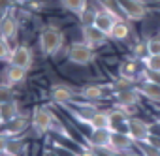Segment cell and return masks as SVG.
I'll list each match as a JSON object with an SVG mask.
<instances>
[{
    "label": "cell",
    "mask_w": 160,
    "mask_h": 156,
    "mask_svg": "<svg viewBox=\"0 0 160 156\" xmlns=\"http://www.w3.org/2000/svg\"><path fill=\"white\" fill-rule=\"evenodd\" d=\"M38 45H40V51L43 56H55L64 45V32L58 27L47 25L40 30Z\"/></svg>",
    "instance_id": "6da1fadb"
},
{
    "label": "cell",
    "mask_w": 160,
    "mask_h": 156,
    "mask_svg": "<svg viewBox=\"0 0 160 156\" xmlns=\"http://www.w3.org/2000/svg\"><path fill=\"white\" fill-rule=\"evenodd\" d=\"M66 58H68V62H72L75 66H89L96 60V55H94V49L91 45H87L85 41H73L66 49Z\"/></svg>",
    "instance_id": "7a4b0ae2"
},
{
    "label": "cell",
    "mask_w": 160,
    "mask_h": 156,
    "mask_svg": "<svg viewBox=\"0 0 160 156\" xmlns=\"http://www.w3.org/2000/svg\"><path fill=\"white\" fill-rule=\"evenodd\" d=\"M30 124L34 128V132L38 135H45L47 132L53 130V124H55V115L43 107V105H36L30 113Z\"/></svg>",
    "instance_id": "3957f363"
},
{
    "label": "cell",
    "mask_w": 160,
    "mask_h": 156,
    "mask_svg": "<svg viewBox=\"0 0 160 156\" xmlns=\"http://www.w3.org/2000/svg\"><path fill=\"white\" fill-rule=\"evenodd\" d=\"M109 147L117 152V154H132V156H139L136 150V141L128 135V132H111V143Z\"/></svg>",
    "instance_id": "277c9868"
},
{
    "label": "cell",
    "mask_w": 160,
    "mask_h": 156,
    "mask_svg": "<svg viewBox=\"0 0 160 156\" xmlns=\"http://www.w3.org/2000/svg\"><path fill=\"white\" fill-rule=\"evenodd\" d=\"M68 109L72 111V115H73L79 122H83V124H87V126H89L91 119L100 111L94 102H72V104L68 105Z\"/></svg>",
    "instance_id": "5b68a950"
},
{
    "label": "cell",
    "mask_w": 160,
    "mask_h": 156,
    "mask_svg": "<svg viewBox=\"0 0 160 156\" xmlns=\"http://www.w3.org/2000/svg\"><path fill=\"white\" fill-rule=\"evenodd\" d=\"M139 98H141V94L138 92L136 87L113 90V100H115L117 107H121V109H124V111H128L130 107L138 105V104H139Z\"/></svg>",
    "instance_id": "8992f818"
},
{
    "label": "cell",
    "mask_w": 160,
    "mask_h": 156,
    "mask_svg": "<svg viewBox=\"0 0 160 156\" xmlns=\"http://www.w3.org/2000/svg\"><path fill=\"white\" fill-rule=\"evenodd\" d=\"M126 132L128 135L136 141V143H141V141H147L151 132H149V122L139 119V117H128V122H126Z\"/></svg>",
    "instance_id": "52a82bcc"
},
{
    "label": "cell",
    "mask_w": 160,
    "mask_h": 156,
    "mask_svg": "<svg viewBox=\"0 0 160 156\" xmlns=\"http://www.w3.org/2000/svg\"><path fill=\"white\" fill-rule=\"evenodd\" d=\"M117 4L121 12L126 15V19L130 21H141L147 15V6L141 0H117Z\"/></svg>",
    "instance_id": "ba28073f"
},
{
    "label": "cell",
    "mask_w": 160,
    "mask_h": 156,
    "mask_svg": "<svg viewBox=\"0 0 160 156\" xmlns=\"http://www.w3.org/2000/svg\"><path fill=\"white\" fill-rule=\"evenodd\" d=\"M8 62L13 64V66H21V68H25V70H30V66H32V62H34V56H32L30 47L25 45V43L15 45V47L12 49V55H10V58H8Z\"/></svg>",
    "instance_id": "9c48e42d"
},
{
    "label": "cell",
    "mask_w": 160,
    "mask_h": 156,
    "mask_svg": "<svg viewBox=\"0 0 160 156\" xmlns=\"http://www.w3.org/2000/svg\"><path fill=\"white\" fill-rule=\"evenodd\" d=\"M77 92L68 87V85H53L49 89V100L57 105H70L72 102H75Z\"/></svg>",
    "instance_id": "30bf717a"
},
{
    "label": "cell",
    "mask_w": 160,
    "mask_h": 156,
    "mask_svg": "<svg viewBox=\"0 0 160 156\" xmlns=\"http://www.w3.org/2000/svg\"><path fill=\"white\" fill-rule=\"evenodd\" d=\"M81 38L87 45H91L92 49H98V47H104L109 40V36H106L100 28H96L94 25L92 27H83L81 28Z\"/></svg>",
    "instance_id": "8fae6325"
},
{
    "label": "cell",
    "mask_w": 160,
    "mask_h": 156,
    "mask_svg": "<svg viewBox=\"0 0 160 156\" xmlns=\"http://www.w3.org/2000/svg\"><path fill=\"white\" fill-rule=\"evenodd\" d=\"M143 70H145V66H143ZM143 70H139V60L132 56V58L122 60V62L119 64V77L136 83L138 77H143Z\"/></svg>",
    "instance_id": "7c38bea8"
},
{
    "label": "cell",
    "mask_w": 160,
    "mask_h": 156,
    "mask_svg": "<svg viewBox=\"0 0 160 156\" xmlns=\"http://www.w3.org/2000/svg\"><path fill=\"white\" fill-rule=\"evenodd\" d=\"M27 130H28V119H27L25 115H19L17 119H13V120L2 124V134L8 135L10 139H12V137H23Z\"/></svg>",
    "instance_id": "4fadbf2b"
},
{
    "label": "cell",
    "mask_w": 160,
    "mask_h": 156,
    "mask_svg": "<svg viewBox=\"0 0 160 156\" xmlns=\"http://www.w3.org/2000/svg\"><path fill=\"white\" fill-rule=\"evenodd\" d=\"M77 96L83 98L85 102H100L108 96V87L106 85H83L77 90Z\"/></svg>",
    "instance_id": "5bb4252c"
},
{
    "label": "cell",
    "mask_w": 160,
    "mask_h": 156,
    "mask_svg": "<svg viewBox=\"0 0 160 156\" xmlns=\"http://www.w3.org/2000/svg\"><path fill=\"white\" fill-rule=\"evenodd\" d=\"M136 89H138V92H139L143 98H147L149 102L160 104V85H156V83H152V81H147V79H141V81L136 85Z\"/></svg>",
    "instance_id": "9a60e30c"
},
{
    "label": "cell",
    "mask_w": 160,
    "mask_h": 156,
    "mask_svg": "<svg viewBox=\"0 0 160 156\" xmlns=\"http://www.w3.org/2000/svg\"><path fill=\"white\" fill-rule=\"evenodd\" d=\"M117 21H121L119 17H115L113 13H109V12H98L96 13V21H94V27L96 28H100L106 36H109L111 38V32H113V28H115V23Z\"/></svg>",
    "instance_id": "2e32d148"
},
{
    "label": "cell",
    "mask_w": 160,
    "mask_h": 156,
    "mask_svg": "<svg viewBox=\"0 0 160 156\" xmlns=\"http://www.w3.org/2000/svg\"><path fill=\"white\" fill-rule=\"evenodd\" d=\"M17 30H19V23H17L13 13H6L2 19H0V36H2L4 40L15 38Z\"/></svg>",
    "instance_id": "e0dca14e"
},
{
    "label": "cell",
    "mask_w": 160,
    "mask_h": 156,
    "mask_svg": "<svg viewBox=\"0 0 160 156\" xmlns=\"http://www.w3.org/2000/svg\"><path fill=\"white\" fill-rule=\"evenodd\" d=\"M87 143L92 149L109 147V143H111V130H91V134L87 137Z\"/></svg>",
    "instance_id": "ac0fdd59"
},
{
    "label": "cell",
    "mask_w": 160,
    "mask_h": 156,
    "mask_svg": "<svg viewBox=\"0 0 160 156\" xmlns=\"http://www.w3.org/2000/svg\"><path fill=\"white\" fill-rule=\"evenodd\" d=\"M27 71L28 70H25V68H21V66H13V64H10L8 68H6V71H4V77H6V83L8 85H19V83H25L27 81Z\"/></svg>",
    "instance_id": "d6986e66"
},
{
    "label": "cell",
    "mask_w": 160,
    "mask_h": 156,
    "mask_svg": "<svg viewBox=\"0 0 160 156\" xmlns=\"http://www.w3.org/2000/svg\"><path fill=\"white\" fill-rule=\"evenodd\" d=\"M21 115V109H19V104L15 100H10V102H2L0 104V119L2 122H10L13 119H17Z\"/></svg>",
    "instance_id": "ffe728a7"
},
{
    "label": "cell",
    "mask_w": 160,
    "mask_h": 156,
    "mask_svg": "<svg viewBox=\"0 0 160 156\" xmlns=\"http://www.w3.org/2000/svg\"><path fill=\"white\" fill-rule=\"evenodd\" d=\"M91 130H109L111 128V113L109 111H98L91 122H89Z\"/></svg>",
    "instance_id": "44dd1931"
},
{
    "label": "cell",
    "mask_w": 160,
    "mask_h": 156,
    "mask_svg": "<svg viewBox=\"0 0 160 156\" xmlns=\"http://www.w3.org/2000/svg\"><path fill=\"white\" fill-rule=\"evenodd\" d=\"M58 2H60V8H62V10L79 15V13H81V12L91 4V0H58Z\"/></svg>",
    "instance_id": "7402d4cb"
},
{
    "label": "cell",
    "mask_w": 160,
    "mask_h": 156,
    "mask_svg": "<svg viewBox=\"0 0 160 156\" xmlns=\"http://www.w3.org/2000/svg\"><path fill=\"white\" fill-rule=\"evenodd\" d=\"M128 36H130V25L126 23V21H117L115 23V28H113V32H111V40H117V41H124V40H128Z\"/></svg>",
    "instance_id": "603a6c76"
},
{
    "label": "cell",
    "mask_w": 160,
    "mask_h": 156,
    "mask_svg": "<svg viewBox=\"0 0 160 156\" xmlns=\"http://www.w3.org/2000/svg\"><path fill=\"white\" fill-rule=\"evenodd\" d=\"M25 150H27V145H25L23 137H12V139H10V147H8L6 156H21Z\"/></svg>",
    "instance_id": "cb8c5ba5"
},
{
    "label": "cell",
    "mask_w": 160,
    "mask_h": 156,
    "mask_svg": "<svg viewBox=\"0 0 160 156\" xmlns=\"http://www.w3.org/2000/svg\"><path fill=\"white\" fill-rule=\"evenodd\" d=\"M96 13H98V10L92 8V6L89 4L81 13H79V21H81V27H92L94 21H96Z\"/></svg>",
    "instance_id": "d4e9b609"
},
{
    "label": "cell",
    "mask_w": 160,
    "mask_h": 156,
    "mask_svg": "<svg viewBox=\"0 0 160 156\" xmlns=\"http://www.w3.org/2000/svg\"><path fill=\"white\" fill-rule=\"evenodd\" d=\"M136 150H138L139 156H160V149H156V147L151 145L149 141L136 143Z\"/></svg>",
    "instance_id": "484cf974"
},
{
    "label": "cell",
    "mask_w": 160,
    "mask_h": 156,
    "mask_svg": "<svg viewBox=\"0 0 160 156\" xmlns=\"http://www.w3.org/2000/svg\"><path fill=\"white\" fill-rule=\"evenodd\" d=\"M141 62H143L145 70H151V71H160V55H149V56H145Z\"/></svg>",
    "instance_id": "4316f807"
},
{
    "label": "cell",
    "mask_w": 160,
    "mask_h": 156,
    "mask_svg": "<svg viewBox=\"0 0 160 156\" xmlns=\"http://www.w3.org/2000/svg\"><path fill=\"white\" fill-rule=\"evenodd\" d=\"M147 51L149 55H160V36H152L147 40Z\"/></svg>",
    "instance_id": "83f0119b"
},
{
    "label": "cell",
    "mask_w": 160,
    "mask_h": 156,
    "mask_svg": "<svg viewBox=\"0 0 160 156\" xmlns=\"http://www.w3.org/2000/svg\"><path fill=\"white\" fill-rule=\"evenodd\" d=\"M10 100H15L13 98V90H12V85H0V104L2 102H10Z\"/></svg>",
    "instance_id": "f1b7e54d"
},
{
    "label": "cell",
    "mask_w": 160,
    "mask_h": 156,
    "mask_svg": "<svg viewBox=\"0 0 160 156\" xmlns=\"http://www.w3.org/2000/svg\"><path fill=\"white\" fill-rule=\"evenodd\" d=\"M53 149H55V152L58 156H79V150H72L68 147H62V145L55 143V141H53Z\"/></svg>",
    "instance_id": "f546056e"
},
{
    "label": "cell",
    "mask_w": 160,
    "mask_h": 156,
    "mask_svg": "<svg viewBox=\"0 0 160 156\" xmlns=\"http://www.w3.org/2000/svg\"><path fill=\"white\" fill-rule=\"evenodd\" d=\"M10 55H12V49H10L8 40H4L2 36H0V60H8Z\"/></svg>",
    "instance_id": "4dcf8cb0"
},
{
    "label": "cell",
    "mask_w": 160,
    "mask_h": 156,
    "mask_svg": "<svg viewBox=\"0 0 160 156\" xmlns=\"http://www.w3.org/2000/svg\"><path fill=\"white\" fill-rule=\"evenodd\" d=\"M141 79H147V81H152L156 85H160V71H151V70H143V77Z\"/></svg>",
    "instance_id": "1f68e13d"
},
{
    "label": "cell",
    "mask_w": 160,
    "mask_h": 156,
    "mask_svg": "<svg viewBox=\"0 0 160 156\" xmlns=\"http://www.w3.org/2000/svg\"><path fill=\"white\" fill-rule=\"evenodd\" d=\"M8 147H10V137H8V135H4L2 132H0V156H6Z\"/></svg>",
    "instance_id": "d6a6232c"
},
{
    "label": "cell",
    "mask_w": 160,
    "mask_h": 156,
    "mask_svg": "<svg viewBox=\"0 0 160 156\" xmlns=\"http://www.w3.org/2000/svg\"><path fill=\"white\" fill-rule=\"evenodd\" d=\"M94 152H96V156H121V154H117L111 147H104V149H94Z\"/></svg>",
    "instance_id": "836d02e7"
},
{
    "label": "cell",
    "mask_w": 160,
    "mask_h": 156,
    "mask_svg": "<svg viewBox=\"0 0 160 156\" xmlns=\"http://www.w3.org/2000/svg\"><path fill=\"white\" fill-rule=\"evenodd\" d=\"M149 132H151V135L160 137V120H158V119L152 120V122H149Z\"/></svg>",
    "instance_id": "e575fe53"
},
{
    "label": "cell",
    "mask_w": 160,
    "mask_h": 156,
    "mask_svg": "<svg viewBox=\"0 0 160 156\" xmlns=\"http://www.w3.org/2000/svg\"><path fill=\"white\" fill-rule=\"evenodd\" d=\"M42 156H58V154L55 152V149H53V147H45V149L42 150Z\"/></svg>",
    "instance_id": "d590c367"
},
{
    "label": "cell",
    "mask_w": 160,
    "mask_h": 156,
    "mask_svg": "<svg viewBox=\"0 0 160 156\" xmlns=\"http://www.w3.org/2000/svg\"><path fill=\"white\" fill-rule=\"evenodd\" d=\"M2 124H4V122H2V119H0V126H2Z\"/></svg>",
    "instance_id": "8d00e7d4"
},
{
    "label": "cell",
    "mask_w": 160,
    "mask_h": 156,
    "mask_svg": "<svg viewBox=\"0 0 160 156\" xmlns=\"http://www.w3.org/2000/svg\"><path fill=\"white\" fill-rule=\"evenodd\" d=\"M158 8H160V2H158Z\"/></svg>",
    "instance_id": "74e56055"
},
{
    "label": "cell",
    "mask_w": 160,
    "mask_h": 156,
    "mask_svg": "<svg viewBox=\"0 0 160 156\" xmlns=\"http://www.w3.org/2000/svg\"><path fill=\"white\" fill-rule=\"evenodd\" d=\"M158 120H160V115H158Z\"/></svg>",
    "instance_id": "f35d334b"
}]
</instances>
